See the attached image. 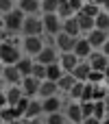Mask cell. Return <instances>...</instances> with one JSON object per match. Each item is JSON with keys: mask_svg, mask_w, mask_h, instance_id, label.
<instances>
[{"mask_svg": "<svg viewBox=\"0 0 109 124\" xmlns=\"http://www.w3.org/2000/svg\"><path fill=\"white\" fill-rule=\"evenodd\" d=\"M24 20H26V13L15 7L13 11H9V13L2 15V31H7L11 35H20L22 26H24Z\"/></svg>", "mask_w": 109, "mask_h": 124, "instance_id": "obj_1", "label": "cell"}, {"mask_svg": "<svg viewBox=\"0 0 109 124\" xmlns=\"http://www.w3.org/2000/svg\"><path fill=\"white\" fill-rule=\"evenodd\" d=\"M44 33H46L44 17L42 15H26L24 26H22V37H42Z\"/></svg>", "mask_w": 109, "mask_h": 124, "instance_id": "obj_2", "label": "cell"}, {"mask_svg": "<svg viewBox=\"0 0 109 124\" xmlns=\"http://www.w3.org/2000/svg\"><path fill=\"white\" fill-rule=\"evenodd\" d=\"M42 17H44V28H46V35L48 37H57L63 31V20L57 13H44Z\"/></svg>", "mask_w": 109, "mask_h": 124, "instance_id": "obj_3", "label": "cell"}, {"mask_svg": "<svg viewBox=\"0 0 109 124\" xmlns=\"http://www.w3.org/2000/svg\"><path fill=\"white\" fill-rule=\"evenodd\" d=\"M44 46H46L44 37H22V50H24L26 57H33L35 59L44 50Z\"/></svg>", "mask_w": 109, "mask_h": 124, "instance_id": "obj_4", "label": "cell"}, {"mask_svg": "<svg viewBox=\"0 0 109 124\" xmlns=\"http://www.w3.org/2000/svg\"><path fill=\"white\" fill-rule=\"evenodd\" d=\"M20 98H24L22 85H9L2 94V107H15L20 102Z\"/></svg>", "mask_w": 109, "mask_h": 124, "instance_id": "obj_5", "label": "cell"}, {"mask_svg": "<svg viewBox=\"0 0 109 124\" xmlns=\"http://www.w3.org/2000/svg\"><path fill=\"white\" fill-rule=\"evenodd\" d=\"M66 118L70 120V122L74 124H83L85 120V116H83V109H81V102L79 100H68V105H66Z\"/></svg>", "mask_w": 109, "mask_h": 124, "instance_id": "obj_6", "label": "cell"}, {"mask_svg": "<svg viewBox=\"0 0 109 124\" xmlns=\"http://www.w3.org/2000/svg\"><path fill=\"white\" fill-rule=\"evenodd\" d=\"M76 39H79V37H72V35H68V33L61 31V33L55 37V46H57L59 52H72L74 46H76Z\"/></svg>", "mask_w": 109, "mask_h": 124, "instance_id": "obj_7", "label": "cell"}, {"mask_svg": "<svg viewBox=\"0 0 109 124\" xmlns=\"http://www.w3.org/2000/svg\"><path fill=\"white\" fill-rule=\"evenodd\" d=\"M2 81L7 83V87H9V85H22L24 76H22V72L17 70V65H4V68H2Z\"/></svg>", "mask_w": 109, "mask_h": 124, "instance_id": "obj_8", "label": "cell"}, {"mask_svg": "<svg viewBox=\"0 0 109 124\" xmlns=\"http://www.w3.org/2000/svg\"><path fill=\"white\" fill-rule=\"evenodd\" d=\"M72 52H74L81 61H87V59H90V54L94 52V46H92V44L87 41V37L83 35V37H79V39H76V46H74V50H72Z\"/></svg>", "mask_w": 109, "mask_h": 124, "instance_id": "obj_9", "label": "cell"}, {"mask_svg": "<svg viewBox=\"0 0 109 124\" xmlns=\"http://www.w3.org/2000/svg\"><path fill=\"white\" fill-rule=\"evenodd\" d=\"M87 63L92 65V70H98V72H105L109 65V57L103 52V50H94L87 59Z\"/></svg>", "mask_w": 109, "mask_h": 124, "instance_id": "obj_10", "label": "cell"}, {"mask_svg": "<svg viewBox=\"0 0 109 124\" xmlns=\"http://www.w3.org/2000/svg\"><path fill=\"white\" fill-rule=\"evenodd\" d=\"M39 87H42V81H39V78H35V76H24V81H22L24 96L37 98V96H39Z\"/></svg>", "mask_w": 109, "mask_h": 124, "instance_id": "obj_11", "label": "cell"}, {"mask_svg": "<svg viewBox=\"0 0 109 124\" xmlns=\"http://www.w3.org/2000/svg\"><path fill=\"white\" fill-rule=\"evenodd\" d=\"M42 107H44V116H48V113H59V111L63 109V100H61L59 94H57V96H50V98H42Z\"/></svg>", "mask_w": 109, "mask_h": 124, "instance_id": "obj_12", "label": "cell"}, {"mask_svg": "<svg viewBox=\"0 0 109 124\" xmlns=\"http://www.w3.org/2000/svg\"><path fill=\"white\" fill-rule=\"evenodd\" d=\"M85 37H87V41L94 46V50H101V48L105 46V41L109 39V33L107 31H101V28H94V31H90Z\"/></svg>", "mask_w": 109, "mask_h": 124, "instance_id": "obj_13", "label": "cell"}, {"mask_svg": "<svg viewBox=\"0 0 109 124\" xmlns=\"http://www.w3.org/2000/svg\"><path fill=\"white\" fill-rule=\"evenodd\" d=\"M17 9H22L26 15H44L42 0H17Z\"/></svg>", "mask_w": 109, "mask_h": 124, "instance_id": "obj_14", "label": "cell"}, {"mask_svg": "<svg viewBox=\"0 0 109 124\" xmlns=\"http://www.w3.org/2000/svg\"><path fill=\"white\" fill-rule=\"evenodd\" d=\"M59 63H61V68H63L66 72H70V74H72V72H74V68L81 63V59H79L74 52H61V54H59Z\"/></svg>", "mask_w": 109, "mask_h": 124, "instance_id": "obj_15", "label": "cell"}, {"mask_svg": "<svg viewBox=\"0 0 109 124\" xmlns=\"http://www.w3.org/2000/svg\"><path fill=\"white\" fill-rule=\"evenodd\" d=\"M63 33H68V35H72V37H81L83 31H81V24H79V17H76V15L63 20Z\"/></svg>", "mask_w": 109, "mask_h": 124, "instance_id": "obj_16", "label": "cell"}, {"mask_svg": "<svg viewBox=\"0 0 109 124\" xmlns=\"http://www.w3.org/2000/svg\"><path fill=\"white\" fill-rule=\"evenodd\" d=\"M76 83H79V81H76V76H74V74H70V72H66V74H63V76L57 81V85H59V92H63L66 96L70 94V89H72Z\"/></svg>", "mask_w": 109, "mask_h": 124, "instance_id": "obj_17", "label": "cell"}, {"mask_svg": "<svg viewBox=\"0 0 109 124\" xmlns=\"http://www.w3.org/2000/svg\"><path fill=\"white\" fill-rule=\"evenodd\" d=\"M57 94H59V85H57V81H42L39 96H37V98H50V96H57Z\"/></svg>", "mask_w": 109, "mask_h": 124, "instance_id": "obj_18", "label": "cell"}, {"mask_svg": "<svg viewBox=\"0 0 109 124\" xmlns=\"http://www.w3.org/2000/svg\"><path fill=\"white\" fill-rule=\"evenodd\" d=\"M17 70L22 72V76H33V68H35V59L33 57H22L17 63Z\"/></svg>", "mask_w": 109, "mask_h": 124, "instance_id": "obj_19", "label": "cell"}, {"mask_svg": "<svg viewBox=\"0 0 109 124\" xmlns=\"http://www.w3.org/2000/svg\"><path fill=\"white\" fill-rule=\"evenodd\" d=\"M44 116V107H42V98H31V105L26 109L24 118H42Z\"/></svg>", "mask_w": 109, "mask_h": 124, "instance_id": "obj_20", "label": "cell"}, {"mask_svg": "<svg viewBox=\"0 0 109 124\" xmlns=\"http://www.w3.org/2000/svg\"><path fill=\"white\" fill-rule=\"evenodd\" d=\"M76 17H79V24H81L83 35H87L90 31L96 28V17H90V15H85V13H76Z\"/></svg>", "mask_w": 109, "mask_h": 124, "instance_id": "obj_21", "label": "cell"}, {"mask_svg": "<svg viewBox=\"0 0 109 124\" xmlns=\"http://www.w3.org/2000/svg\"><path fill=\"white\" fill-rule=\"evenodd\" d=\"M90 72H92V65H90L87 61H81V63L74 68V72H72V74L76 76V81H83V83H85V81L90 78Z\"/></svg>", "mask_w": 109, "mask_h": 124, "instance_id": "obj_22", "label": "cell"}, {"mask_svg": "<svg viewBox=\"0 0 109 124\" xmlns=\"http://www.w3.org/2000/svg\"><path fill=\"white\" fill-rule=\"evenodd\" d=\"M63 74H66V70L61 68L59 61H57V63H50V65H48V78H46V81H59Z\"/></svg>", "mask_w": 109, "mask_h": 124, "instance_id": "obj_23", "label": "cell"}, {"mask_svg": "<svg viewBox=\"0 0 109 124\" xmlns=\"http://www.w3.org/2000/svg\"><path fill=\"white\" fill-rule=\"evenodd\" d=\"M57 15H59L61 20H68V17H72V15H76V13L72 11V7H70L68 0H61V2H59V9H57Z\"/></svg>", "mask_w": 109, "mask_h": 124, "instance_id": "obj_24", "label": "cell"}, {"mask_svg": "<svg viewBox=\"0 0 109 124\" xmlns=\"http://www.w3.org/2000/svg\"><path fill=\"white\" fill-rule=\"evenodd\" d=\"M0 116H2V124H11V122H15V120H22V118H17V113H15L13 107H2Z\"/></svg>", "mask_w": 109, "mask_h": 124, "instance_id": "obj_25", "label": "cell"}, {"mask_svg": "<svg viewBox=\"0 0 109 124\" xmlns=\"http://www.w3.org/2000/svg\"><path fill=\"white\" fill-rule=\"evenodd\" d=\"M94 118L98 120L107 118V100H94Z\"/></svg>", "mask_w": 109, "mask_h": 124, "instance_id": "obj_26", "label": "cell"}, {"mask_svg": "<svg viewBox=\"0 0 109 124\" xmlns=\"http://www.w3.org/2000/svg\"><path fill=\"white\" fill-rule=\"evenodd\" d=\"M81 13H85V15H90V17H98V15L103 13V7H98V4H94V2H90V0H87Z\"/></svg>", "mask_w": 109, "mask_h": 124, "instance_id": "obj_27", "label": "cell"}, {"mask_svg": "<svg viewBox=\"0 0 109 124\" xmlns=\"http://www.w3.org/2000/svg\"><path fill=\"white\" fill-rule=\"evenodd\" d=\"M66 113H48V116H44V124H66Z\"/></svg>", "mask_w": 109, "mask_h": 124, "instance_id": "obj_28", "label": "cell"}, {"mask_svg": "<svg viewBox=\"0 0 109 124\" xmlns=\"http://www.w3.org/2000/svg\"><path fill=\"white\" fill-rule=\"evenodd\" d=\"M33 76H35V78H39V81H46V78H48V65H44V63H37V61H35Z\"/></svg>", "mask_w": 109, "mask_h": 124, "instance_id": "obj_29", "label": "cell"}, {"mask_svg": "<svg viewBox=\"0 0 109 124\" xmlns=\"http://www.w3.org/2000/svg\"><path fill=\"white\" fill-rule=\"evenodd\" d=\"M28 105H31V98H28V96L20 98V102L13 107V109H15V113H17V118H24V116H26V109H28Z\"/></svg>", "mask_w": 109, "mask_h": 124, "instance_id": "obj_30", "label": "cell"}, {"mask_svg": "<svg viewBox=\"0 0 109 124\" xmlns=\"http://www.w3.org/2000/svg\"><path fill=\"white\" fill-rule=\"evenodd\" d=\"M105 81H107L105 72H98V70H92V72H90V78H87L85 83H94V85H103Z\"/></svg>", "mask_w": 109, "mask_h": 124, "instance_id": "obj_31", "label": "cell"}, {"mask_svg": "<svg viewBox=\"0 0 109 124\" xmlns=\"http://www.w3.org/2000/svg\"><path fill=\"white\" fill-rule=\"evenodd\" d=\"M83 89H85V83H83V81H79V83L70 89L68 98H72V100H81V98H83Z\"/></svg>", "mask_w": 109, "mask_h": 124, "instance_id": "obj_32", "label": "cell"}, {"mask_svg": "<svg viewBox=\"0 0 109 124\" xmlns=\"http://www.w3.org/2000/svg\"><path fill=\"white\" fill-rule=\"evenodd\" d=\"M61 0H42V13H57Z\"/></svg>", "mask_w": 109, "mask_h": 124, "instance_id": "obj_33", "label": "cell"}, {"mask_svg": "<svg viewBox=\"0 0 109 124\" xmlns=\"http://www.w3.org/2000/svg\"><path fill=\"white\" fill-rule=\"evenodd\" d=\"M96 28L107 31V33H109V13H107V11H103V13L96 17Z\"/></svg>", "mask_w": 109, "mask_h": 124, "instance_id": "obj_34", "label": "cell"}, {"mask_svg": "<svg viewBox=\"0 0 109 124\" xmlns=\"http://www.w3.org/2000/svg\"><path fill=\"white\" fill-rule=\"evenodd\" d=\"M79 102H81L83 116H85V118H92V116H94V100H79Z\"/></svg>", "mask_w": 109, "mask_h": 124, "instance_id": "obj_35", "label": "cell"}, {"mask_svg": "<svg viewBox=\"0 0 109 124\" xmlns=\"http://www.w3.org/2000/svg\"><path fill=\"white\" fill-rule=\"evenodd\" d=\"M15 7H17V0H0V11H2V15L9 13V11H13Z\"/></svg>", "mask_w": 109, "mask_h": 124, "instance_id": "obj_36", "label": "cell"}, {"mask_svg": "<svg viewBox=\"0 0 109 124\" xmlns=\"http://www.w3.org/2000/svg\"><path fill=\"white\" fill-rule=\"evenodd\" d=\"M94 83H85V89H83V98L81 100H94Z\"/></svg>", "mask_w": 109, "mask_h": 124, "instance_id": "obj_37", "label": "cell"}, {"mask_svg": "<svg viewBox=\"0 0 109 124\" xmlns=\"http://www.w3.org/2000/svg\"><path fill=\"white\" fill-rule=\"evenodd\" d=\"M68 2H70V7H72V11H74V13H81L87 0H68Z\"/></svg>", "mask_w": 109, "mask_h": 124, "instance_id": "obj_38", "label": "cell"}, {"mask_svg": "<svg viewBox=\"0 0 109 124\" xmlns=\"http://www.w3.org/2000/svg\"><path fill=\"white\" fill-rule=\"evenodd\" d=\"M22 124H44L42 118H22Z\"/></svg>", "mask_w": 109, "mask_h": 124, "instance_id": "obj_39", "label": "cell"}, {"mask_svg": "<svg viewBox=\"0 0 109 124\" xmlns=\"http://www.w3.org/2000/svg\"><path fill=\"white\" fill-rule=\"evenodd\" d=\"M83 124H103V120H98V118H94V116H92V118H85Z\"/></svg>", "mask_w": 109, "mask_h": 124, "instance_id": "obj_40", "label": "cell"}, {"mask_svg": "<svg viewBox=\"0 0 109 124\" xmlns=\"http://www.w3.org/2000/svg\"><path fill=\"white\" fill-rule=\"evenodd\" d=\"M101 50H103V52H105V54H107V57H109V39H107V41H105V46H103Z\"/></svg>", "mask_w": 109, "mask_h": 124, "instance_id": "obj_41", "label": "cell"}, {"mask_svg": "<svg viewBox=\"0 0 109 124\" xmlns=\"http://www.w3.org/2000/svg\"><path fill=\"white\" fill-rule=\"evenodd\" d=\"M90 2H94V4H98V7H103V4H105L107 0H90Z\"/></svg>", "mask_w": 109, "mask_h": 124, "instance_id": "obj_42", "label": "cell"}, {"mask_svg": "<svg viewBox=\"0 0 109 124\" xmlns=\"http://www.w3.org/2000/svg\"><path fill=\"white\" fill-rule=\"evenodd\" d=\"M103 11H107V13H109V0L105 2V4H103Z\"/></svg>", "mask_w": 109, "mask_h": 124, "instance_id": "obj_43", "label": "cell"}, {"mask_svg": "<svg viewBox=\"0 0 109 124\" xmlns=\"http://www.w3.org/2000/svg\"><path fill=\"white\" fill-rule=\"evenodd\" d=\"M105 76H107V78H109V65H107V70H105Z\"/></svg>", "mask_w": 109, "mask_h": 124, "instance_id": "obj_44", "label": "cell"}, {"mask_svg": "<svg viewBox=\"0 0 109 124\" xmlns=\"http://www.w3.org/2000/svg\"><path fill=\"white\" fill-rule=\"evenodd\" d=\"M103 124H109V116H107V118H105V120H103Z\"/></svg>", "mask_w": 109, "mask_h": 124, "instance_id": "obj_45", "label": "cell"}, {"mask_svg": "<svg viewBox=\"0 0 109 124\" xmlns=\"http://www.w3.org/2000/svg\"><path fill=\"white\" fill-rule=\"evenodd\" d=\"M11 124H22V120H15V122H11Z\"/></svg>", "mask_w": 109, "mask_h": 124, "instance_id": "obj_46", "label": "cell"}, {"mask_svg": "<svg viewBox=\"0 0 109 124\" xmlns=\"http://www.w3.org/2000/svg\"><path fill=\"white\" fill-rule=\"evenodd\" d=\"M107 116H109V98H107Z\"/></svg>", "mask_w": 109, "mask_h": 124, "instance_id": "obj_47", "label": "cell"}, {"mask_svg": "<svg viewBox=\"0 0 109 124\" xmlns=\"http://www.w3.org/2000/svg\"><path fill=\"white\" fill-rule=\"evenodd\" d=\"M105 85H107V89H109V78H107V81H105Z\"/></svg>", "mask_w": 109, "mask_h": 124, "instance_id": "obj_48", "label": "cell"}, {"mask_svg": "<svg viewBox=\"0 0 109 124\" xmlns=\"http://www.w3.org/2000/svg\"><path fill=\"white\" fill-rule=\"evenodd\" d=\"M66 124H74V122H70V120H66Z\"/></svg>", "mask_w": 109, "mask_h": 124, "instance_id": "obj_49", "label": "cell"}, {"mask_svg": "<svg viewBox=\"0 0 109 124\" xmlns=\"http://www.w3.org/2000/svg\"><path fill=\"white\" fill-rule=\"evenodd\" d=\"M107 98H109V92H107Z\"/></svg>", "mask_w": 109, "mask_h": 124, "instance_id": "obj_50", "label": "cell"}]
</instances>
